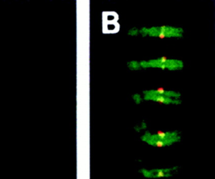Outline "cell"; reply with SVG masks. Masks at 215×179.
<instances>
[{
    "mask_svg": "<svg viewBox=\"0 0 215 179\" xmlns=\"http://www.w3.org/2000/svg\"><path fill=\"white\" fill-rule=\"evenodd\" d=\"M141 140L151 146L164 148L180 142L181 136L180 133L177 130L166 132L158 131L155 134L146 131L141 137Z\"/></svg>",
    "mask_w": 215,
    "mask_h": 179,
    "instance_id": "6da1fadb",
    "label": "cell"
},
{
    "mask_svg": "<svg viewBox=\"0 0 215 179\" xmlns=\"http://www.w3.org/2000/svg\"><path fill=\"white\" fill-rule=\"evenodd\" d=\"M141 69L159 68L162 70L170 71L181 70L184 68V62L179 59H168L166 57H160L149 61H141L139 62Z\"/></svg>",
    "mask_w": 215,
    "mask_h": 179,
    "instance_id": "7a4b0ae2",
    "label": "cell"
},
{
    "mask_svg": "<svg viewBox=\"0 0 215 179\" xmlns=\"http://www.w3.org/2000/svg\"><path fill=\"white\" fill-rule=\"evenodd\" d=\"M184 30L182 28L164 25L160 27H152L148 28L147 36L164 38H182Z\"/></svg>",
    "mask_w": 215,
    "mask_h": 179,
    "instance_id": "3957f363",
    "label": "cell"
},
{
    "mask_svg": "<svg viewBox=\"0 0 215 179\" xmlns=\"http://www.w3.org/2000/svg\"><path fill=\"white\" fill-rule=\"evenodd\" d=\"M179 169V167H173L172 168L166 169H155L148 170L146 169H141L139 170V172L141 173L144 177L148 178H160L170 177L173 175V171Z\"/></svg>",
    "mask_w": 215,
    "mask_h": 179,
    "instance_id": "277c9868",
    "label": "cell"
},
{
    "mask_svg": "<svg viewBox=\"0 0 215 179\" xmlns=\"http://www.w3.org/2000/svg\"><path fill=\"white\" fill-rule=\"evenodd\" d=\"M143 99L146 101H153L157 102L161 104H165V105H180L182 100L179 99H173L171 98L166 97V96L162 95H148L144 94Z\"/></svg>",
    "mask_w": 215,
    "mask_h": 179,
    "instance_id": "5b68a950",
    "label": "cell"
},
{
    "mask_svg": "<svg viewBox=\"0 0 215 179\" xmlns=\"http://www.w3.org/2000/svg\"><path fill=\"white\" fill-rule=\"evenodd\" d=\"M143 94L148 95H162L166 97L171 98L173 99H179L181 96V94L179 92H176L171 90H165L163 88H158L156 90H150L143 91Z\"/></svg>",
    "mask_w": 215,
    "mask_h": 179,
    "instance_id": "8992f818",
    "label": "cell"
},
{
    "mask_svg": "<svg viewBox=\"0 0 215 179\" xmlns=\"http://www.w3.org/2000/svg\"><path fill=\"white\" fill-rule=\"evenodd\" d=\"M128 67L129 69L132 71H138L141 69V68L139 65V62L137 61H131L130 62H128Z\"/></svg>",
    "mask_w": 215,
    "mask_h": 179,
    "instance_id": "52a82bcc",
    "label": "cell"
},
{
    "mask_svg": "<svg viewBox=\"0 0 215 179\" xmlns=\"http://www.w3.org/2000/svg\"><path fill=\"white\" fill-rule=\"evenodd\" d=\"M132 99L134 100L136 104H140L141 103L142 100H143V99L141 98V95L138 94H136L135 95H132Z\"/></svg>",
    "mask_w": 215,
    "mask_h": 179,
    "instance_id": "ba28073f",
    "label": "cell"
},
{
    "mask_svg": "<svg viewBox=\"0 0 215 179\" xmlns=\"http://www.w3.org/2000/svg\"><path fill=\"white\" fill-rule=\"evenodd\" d=\"M139 34V29L136 27L131 28L128 31V35L131 36H137Z\"/></svg>",
    "mask_w": 215,
    "mask_h": 179,
    "instance_id": "9c48e42d",
    "label": "cell"
},
{
    "mask_svg": "<svg viewBox=\"0 0 215 179\" xmlns=\"http://www.w3.org/2000/svg\"><path fill=\"white\" fill-rule=\"evenodd\" d=\"M146 128H147L146 124L145 122H143L142 124H141L140 126H136V127H135V129L136 130L137 132H140L141 130L145 129H146Z\"/></svg>",
    "mask_w": 215,
    "mask_h": 179,
    "instance_id": "30bf717a",
    "label": "cell"
}]
</instances>
